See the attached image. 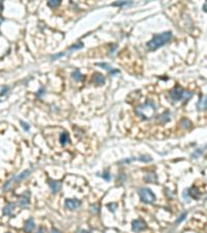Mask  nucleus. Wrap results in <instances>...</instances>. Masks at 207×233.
<instances>
[{"mask_svg": "<svg viewBox=\"0 0 207 233\" xmlns=\"http://www.w3.org/2000/svg\"><path fill=\"white\" fill-rule=\"evenodd\" d=\"M155 112H156V107L152 101H147L146 103L136 108V114L146 120L152 118L155 115Z\"/></svg>", "mask_w": 207, "mask_h": 233, "instance_id": "nucleus-1", "label": "nucleus"}, {"mask_svg": "<svg viewBox=\"0 0 207 233\" xmlns=\"http://www.w3.org/2000/svg\"><path fill=\"white\" fill-rule=\"evenodd\" d=\"M171 38H172V32H170V31H166V32L156 34L147 43V48L151 50V51H154V50L159 49V47L164 46Z\"/></svg>", "mask_w": 207, "mask_h": 233, "instance_id": "nucleus-2", "label": "nucleus"}, {"mask_svg": "<svg viewBox=\"0 0 207 233\" xmlns=\"http://www.w3.org/2000/svg\"><path fill=\"white\" fill-rule=\"evenodd\" d=\"M193 93L188 90H184L180 86H175L172 90L170 91V98L174 102H178L181 99H191Z\"/></svg>", "mask_w": 207, "mask_h": 233, "instance_id": "nucleus-3", "label": "nucleus"}, {"mask_svg": "<svg viewBox=\"0 0 207 233\" xmlns=\"http://www.w3.org/2000/svg\"><path fill=\"white\" fill-rule=\"evenodd\" d=\"M139 196H140L141 200L144 203H153L155 201V195L151 192V190L147 189V187H142L139 191Z\"/></svg>", "mask_w": 207, "mask_h": 233, "instance_id": "nucleus-4", "label": "nucleus"}, {"mask_svg": "<svg viewBox=\"0 0 207 233\" xmlns=\"http://www.w3.org/2000/svg\"><path fill=\"white\" fill-rule=\"evenodd\" d=\"M64 205L67 209L75 210L81 205V201L78 200V199H67V200H65Z\"/></svg>", "mask_w": 207, "mask_h": 233, "instance_id": "nucleus-5", "label": "nucleus"}, {"mask_svg": "<svg viewBox=\"0 0 207 233\" xmlns=\"http://www.w3.org/2000/svg\"><path fill=\"white\" fill-rule=\"evenodd\" d=\"M132 227H133V231L140 232V231H143L146 228V224L142 220H135L132 224Z\"/></svg>", "mask_w": 207, "mask_h": 233, "instance_id": "nucleus-6", "label": "nucleus"}, {"mask_svg": "<svg viewBox=\"0 0 207 233\" xmlns=\"http://www.w3.org/2000/svg\"><path fill=\"white\" fill-rule=\"evenodd\" d=\"M29 199H30V191H25L19 198V204L21 206H27L29 204Z\"/></svg>", "mask_w": 207, "mask_h": 233, "instance_id": "nucleus-7", "label": "nucleus"}, {"mask_svg": "<svg viewBox=\"0 0 207 233\" xmlns=\"http://www.w3.org/2000/svg\"><path fill=\"white\" fill-rule=\"evenodd\" d=\"M82 48H83V44H82V43H78V44L74 45V46L71 47V48L67 49V50H66V52H64V53H60V54H57V55L53 56V59H56V58L60 57V56H64V55H66V54H69V53H71V52L76 51V50L82 49Z\"/></svg>", "mask_w": 207, "mask_h": 233, "instance_id": "nucleus-8", "label": "nucleus"}, {"mask_svg": "<svg viewBox=\"0 0 207 233\" xmlns=\"http://www.w3.org/2000/svg\"><path fill=\"white\" fill-rule=\"evenodd\" d=\"M34 227H35L34 221H33L32 218H30L25 222V225H24V231H25L26 233H30V232H32V230L34 229Z\"/></svg>", "mask_w": 207, "mask_h": 233, "instance_id": "nucleus-9", "label": "nucleus"}, {"mask_svg": "<svg viewBox=\"0 0 207 233\" xmlns=\"http://www.w3.org/2000/svg\"><path fill=\"white\" fill-rule=\"evenodd\" d=\"M15 208H16V204H15V203H8L6 206H4L3 214H4V216L12 217L13 214V210H15Z\"/></svg>", "mask_w": 207, "mask_h": 233, "instance_id": "nucleus-10", "label": "nucleus"}, {"mask_svg": "<svg viewBox=\"0 0 207 233\" xmlns=\"http://www.w3.org/2000/svg\"><path fill=\"white\" fill-rule=\"evenodd\" d=\"M92 81H93V83H95L98 85H103L105 84V77L100 73H95L93 75V77H92Z\"/></svg>", "mask_w": 207, "mask_h": 233, "instance_id": "nucleus-11", "label": "nucleus"}, {"mask_svg": "<svg viewBox=\"0 0 207 233\" xmlns=\"http://www.w3.org/2000/svg\"><path fill=\"white\" fill-rule=\"evenodd\" d=\"M49 187H50L51 191L53 193H57L58 191L60 190L61 187V184L59 181H56V180H49Z\"/></svg>", "mask_w": 207, "mask_h": 233, "instance_id": "nucleus-12", "label": "nucleus"}, {"mask_svg": "<svg viewBox=\"0 0 207 233\" xmlns=\"http://www.w3.org/2000/svg\"><path fill=\"white\" fill-rule=\"evenodd\" d=\"M197 108L198 110H205L207 108V96H201L199 99V102L197 103Z\"/></svg>", "mask_w": 207, "mask_h": 233, "instance_id": "nucleus-13", "label": "nucleus"}, {"mask_svg": "<svg viewBox=\"0 0 207 233\" xmlns=\"http://www.w3.org/2000/svg\"><path fill=\"white\" fill-rule=\"evenodd\" d=\"M29 174H30V170H25L22 172V173H20L18 176L13 177V180H16V181H22V180H24L25 178L28 177Z\"/></svg>", "mask_w": 207, "mask_h": 233, "instance_id": "nucleus-14", "label": "nucleus"}, {"mask_svg": "<svg viewBox=\"0 0 207 233\" xmlns=\"http://www.w3.org/2000/svg\"><path fill=\"white\" fill-rule=\"evenodd\" d=\"M69 141V134H67L66 132L61 133V135H60V143H61V145H62V146H65Z\"/></svg>", "mask_w": 207, "mask_h": 233, "instance_id": "nucleus-15", "label": "nucleus"}, {"mask_svg": "<svg viewBox=\"0 0 207 233\" xmlns=\"http://www.w3.org/2000/svg\"><path fill=\"white\" fill-rule=\"evenodd\" d=\"M96 65H98V66H103V69H108V71L110 72V74H112V75L117 74L119 72V71H117V69H113L112 67H110L109 65L107 64V63H96Z\"/></svg>", "mask_w": 207, "mask_h": 233, "instance_id": "nucleus-16", "label": "nucleus"}, {"mask_svg": "<svg viewBox=\"0 0 207 233\" xmlns=\"http://www.w3.org/2000/svg\"><path fill=\"white\" fill-rule=\"evenodd\" d=\"M169 120H170V113H169L168 111H166V112L161 116L159 121H161L162 123H166V122H168Z\"/></svg>", "mask_w": 207, "mask_h": 233, "instance_id": "nucleus-17", "label": "nucleus"}, {"mask_svg": "<svg viewBox=\"0 0 207 233\" xmlns=\"http://www.w3.org/2000/svg\"><path fill=\"white\" fill-rule=\"evenodd\" d=\"M71 77H73V78L75 79L76 81H82L83 80V75L81 74L79 71L73 72V74H71Z\"/></svg>", "mask_w": 207, "mask_h": 233, "instance_id": "nucleus-18", "label": "nucleus"}, {"mask_svg": "<svg viewBox=\"0 0 207 233\" xmlns=\"http://www.w3.org/2000/svg\"><path fill=\"white\" fill-rule=\"evenodd\" d=\"M60 3H61L60 0H52V1L48 2V5L50 6V7H56V6H58Z\"/></svg>", "mask_w": 207, "mask_h": 233, "instance_id": "nucleus-19", "label": "nucleus"}, {"mask_svg": "<svg viewBox=\"0 0 207 233\" xmlns=\"http://www.w3.org/2000/svg\"><path fill=\"white\" fill-rule=\"evenodd\" d=\"M127 4H130V2L129 1H124V2H115V3H113L114 6H123V5H127Z\"/></svg>", "mask_w": 207, "mask_h": 233, "instance_id": "nucleus-20", "label": "nucleus"}, {"mask_svg": "<svg viewBox=\"0 0 207 233\" xmlns=\"http://www.w3.org/2000/svg\"><path fill=\"white\" fill-rule=\"evenodd\" d=\"M20 123H21V125H22V128H24V130L26 131H29V128H30V126H29V124L28 123H26V122H24V121H20Z\"/></svg>", "mask_w": 207, "mask_h": 233, "instance_id": "nucleus-21", "label": "nucleus"}, {"mask_svg": "<svg viewBox=\"0 0 207 233\" xmlns=\"http://www.w3.org/2000/svg\"><path fill=\"white\" fill-rule=\"evenodd\" d=\"M138 160L139 161H142V162H150V161H151V158L147 157V155H146V157H144V155H143V157H141L140 159H138Z\"/></svg>", "mask_w": 207, "mask_h": 233, "instance_id": "nucleus-22", "label": "nucleus"}, {"mask_svg": "<svg viewBox=\"0 0 207 233\" xmlns=\"http://www.w3.org/2000/svg\"><path fill=\"white\" fill-rule=\"evenodd\" d=\"M185 217H186V212H184V214H182L181 216H180V218L178 219V220L176 221V224H179V223H181L182 221L185 219Z\"/></svg>", "mask_w": 207, "mask_h": 233, "instance_id": "nucleus-23", "label": "nucleus"}, {"mask_svg": "<svg viewBox=\"0 0 207 233\" xmlns=\"http://www.w3.org/2000/svg\"><path fill=\"white\" fill-rule=\"evenodd\" d=\"M8 90V88L7 87H4V88H2L1 89V92H0V96H3V94H5L6 93V91Z\"/></svg>", "mask_w": 207, "mask_h": 233, "instance_id": "nucleus-24", "label": "nucleus"}, {"mask_svg": "<svg viewBox=\"0 0 207 233\" xmlns=\"http://www.w3.org/2000/svg\"><path fill=\"white\" fill-rule=\"evenodd\" d=\"M92 211H98V205H92Z\"/></svg>", "mask_w": 207, "mask_h": 233, "instance_id": "nucleus-25", "label": "nucleus"}, {"mask_svg": "<svg viewBox=\"0 0 207 233\" xmlns=\"http://www.w3.org/2000/svg\"><path fill=\"white\" fill-rule=\"evenodd\" d=\"M76 233H90V232L86 231V230H83V229H80V230H77V231H76Z\"/></svg>", "mask_w": 207, "mask_h": 233, "instance_id": "nucleus-26", "label": "nucleus"}, {"mask_svg": "<svg viewBox=\"0 0 207 233\" xmlns=\"http://www.w3.org/2000/svg\"><path fill=\"white\" fill-rule=\"evenodd\" d=\"M108 175H109V174H108L107 172H106V173H104L103 177H105V178H106V179H107V180H109V179H110V176H108Z\"/></svg>", "mask_w": 207, "mask_h": 233, "instance_id": "nucleus-27", "label": "nucleus"}, {"mask_svg": "<svg viewBox=\"0 0 207 233\" xmlns=\"http://www.w3.org/2000/svg\"><path fill=\"white\" fill-rule=\"evenodd\" d=\"M51 233H61V232H60L59 230H57V229H52Z\"/></svg>", "mask_w": 207, "mask_h": 233, "instance_id": "nucleus-28", "label": "nucleus"}, {"mask_svg": "<svg viewBox=\"0 0 207 233\" xmlns=\"http://www.w3.org/2000/svg\"><path fill=\"white\" fill-rule=\"evenodd\" d=\"M203 10H204V12L207 13V2H205V3H204V5H203Z\"/></svg>", "mask_w": 207, "mask_h": 233, "instance_id": "nucleus-29", "label": "nucleus"}, {"mask_svg": "<svg viewBox=\"0 0 207 233\" xmlns=\"http://www.w3.org/2000/svg\"><path fill=\"white\" fill-rule=\"evenodd\" d=\"M3 10V3H2V1H0V13Z\"/></svg>", "mask_w": 207, "mask_h": 233, "instance_id": "nucleus-30", "label": "nucleus"}, {"mask_svg": "<svg viewBox=\"0 0 207 233\" xmlns=\"http://www.w3.org/2000/svg\"><path fill=\"white\" fill-rule=\"evenodd\" d=\"M39 233H42V229L39 228Z\"/></svg>", "mask_w": 207, "mask_h": 233, "instance_id": "nucleus-31", "label": "nucleus"}, {"mask_svg": "<svg viewBox=\"0 0 207 233\" xmlns=\"http://www.w3.org/2000/svg\"><path fill=\"white\" fill-rule=\"evenodd\" d=\"M7 233H10V232H7Z\"/></svg>", "mask_w": 207, "mask_h": 233, "instance_id": "nucleus-32", "label": "nucleus"}]
</instances>
